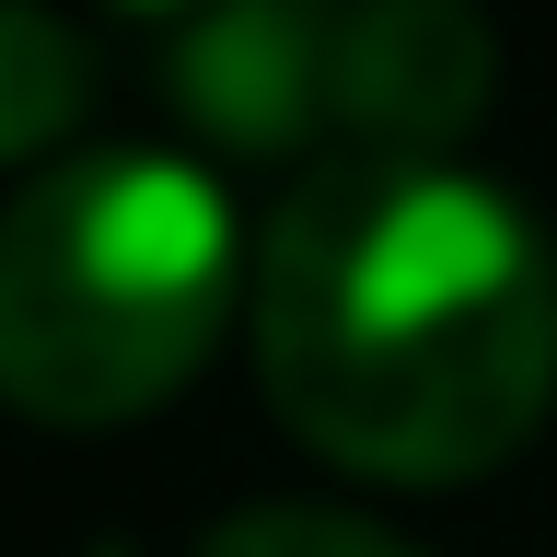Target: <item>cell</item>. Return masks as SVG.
<instances>
[{"label": "cell", "instance_id": "6da1fadb", "mask_svg": "<svg viewBox=\"0 0 557 557\" xmlns=\"http://www.w3.org/2000/svg\"><path fill=\"white\" fill-rule=\"evenodd\" d=\"M256 383L372 487H465L557 407V256L442 151H325L256 233Z\"/></svg>", "mask_w": 557, "mask_h": 557}, {"label": "cell", "instance_id": "7a4b0ae2", "mask_svg": "<svg viewBox=\"0 0 557 557\" xmlns=\"http://www.w3.org/2000/svg\"><path fill=\"white\" fill-rule=\"evenodd\" d=\"M244 302L221 174L163 151L47 163L0 209V395L35 430H116L198 372Z\"/></svg>", "mask_w": 557, "mask_h": 557}, {"label": "cell", "instance_id": "3957f363", "mask_svg": "<svg viewBox=\"0 0 557 557\" xmlns=\"http://www.w3.org/2000/svg\"><path fill=\"white\" fill-rule=\"evenodd\" d=\"M348 0H198L163 47L174 116L233 163H302L337 128Z\"/></svg>", "mask_w": 557, "mask_h": 557}, {"label": "cell", "instance_id": "277c9868", "mask_svg": "<svg viewBox=\"0 0 557 557\" xmlns=\"http://www.w3.org/2000/svg\"><path fill=\"white\" fill-rule=\"evenodd\" d=\"M499 94V35L476 0H348L337 128L348 151H453Z\"/></svg>", "mask_w": 557, "mask_h": 557}, {"label": "cell", "instance_id": "5b68a950", "mask_svg": "<svg viewBox=\"0 0 557 557\" xmlns=\"http://www.w3.org/2000/svg\"><path fill=\"white\" fill-rule=\"evenodd\" d=\"M82 104H94V59H82V35H70L59 12H35V0H0V163L59 151Z\"/></svg>", "mask_w": 557, "mask_h": 557}, {"label": "cell", "instance_id": "8992f818", "mask_svg": "<svg viewBox=\"0 0 557 557\" xmlns=\"http://www.w3.org/2000/svg\"><path fill=\"white\" fill-rule=\"evenodd\" d=\"M198 557H418L407 534H383L360 511H313V499H256V511L209 522Z\"/></svg>", "mask_w": 557, "mask_h": 557}, {"label": "cell", "instance_id": "52a82bcc", "mask_svg": "<svg viewBox=\"0 0 557 557\" xmlns=\"http://www.w3.org/2000/svg\"><path fill=\"white\" fill-rule=\"evenodd\" d=\"M128 12H198V0H128Z\"/></svg>", "mask_w": 557, "mask_h": 557}]
</instances>
